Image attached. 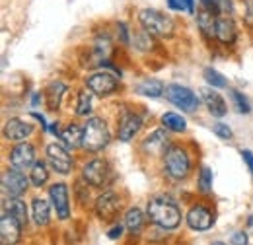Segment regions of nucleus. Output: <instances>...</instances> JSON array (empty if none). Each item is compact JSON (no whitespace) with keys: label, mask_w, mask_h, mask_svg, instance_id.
<instances>
[{"label":"nucleus","mask_w":253,"mask_h":245,"mask_svg":"<svg viewBox=\"0 0 253 245\" xmlns=\"http://www.w3.org/2000/svg\"><path fill=\"white\" fill-rule=\"evenodd\" d=\"M148 216L156 226L164 230H173L181 222V210L177 208V204L164 199H152L148 203Z\"/></svg>","instance_id":"nucleus-1"},{"label":"nucleus","mask_w":253,"mask_h":245,"mask_svg":"<svg viewBox=\"0 0 253 245\" xmlns=\"http://www.w3.org/2000/svg\"><path fill=\"white\" fill-rule=\"evenodd\" d=\"M138 22L142 26V30L148 31L150 35H158V37H169L173 33V22L169 16L162 14L158 10H150L144 8L138 14Z\"/></svg>","instance_id":"nucleus-2"},{"label":"nucleus","mask_w":253,"mask_h":245,"mask_svg":"<svg viewBox=\"0 0 253 245\" xmlns=\"http://www.w3.org/2000/svg\"><path fill=\"white\" fill-rule=\"evenodd\" d=\"M107 142H109V130L105 121L99 117L88 119L84 126V148L90 152H99L107 146Z\"/></svg>","instance_id":"nucleus-3"},{"label":"nucleus","mask_w":253,"mask_h":245,"mask_svg":"<svg viewBox=\"0 0 253 245\" xmlns=\"http://www.w3.org/2000/svg\"><path fill=\"white\" fill-rule=\"evenodd\" d=\"M164 167L169 177L173 179H185L189 175L191 162L189 156L179 146H169L168 152L164 154Z\"/></svg>","instance_id":"nucleus-4"},{"label":"nucleus","mask_w":253,"mask_h":245,"mask_svg":"<svg viewBox=\"0 0 253 245\" xmlns=\"http://www.w3.org/2000/svg\"><path fill=\"white\" fill-rule=\"evenodd\" d=\"M166 97L179 109L183 111H195L199 107V99L197 95L191 92L189 88L185 86H179V84H169L166 88Z\"/></svg>","instance_id":"nucleus-5"},{"label":"nucleus","mask_w":253,"mask_h":245,"mask_svg":"<svg viewBox=\"0 0 253 245\" xmlns=\"http://www.w3.org/2000/svg\"><path fill=\"white\" fill-rule=\"evenodd\" d=\"M28 187H30V179L22 173V169L12 167V169L4 171V175H2V189H4L6 195H10V199L24 195Z\"/></svg>","instance_id":"nucleus-6"},{"label":"nucleus","mask_w":253,"mask_h":245,"mask_svg":"<svg viewBox=\"0 0 253 245\" xmlns=\"http://www.w3.org/2000/svg\"><path fill=\"white\" fill-rule=\"evenodd\" d=\"M111 169L103 160H92L84 165V179L92 187H103L109 183Z\"/></svg>","instance_id":"nucleus-7"},{"label":"nucleus","mask_w":253,"mask_h":245,"mask_svg":"<svg viewBox=\"0 0 253 245\" xmlns=\"http://www.w3.org/2000/svg\"><path fill=\"white\" fill-rule=\"evenodd\" d=\"M22 234V222L10 212H2L0 218V242L2 245H14L20 240Z\"/></svg>","instance_id":"nucleus-8"},{"label":"nucleus","mask_w":253,"mask_h":245,"mask_svg":"<svg viewBox=\"0 0 253 245\" xmlns=\"http://www.w3.org/2000/svg\"><path fill=\"white\" fill-rule=\"evenodd\" d=\"M86 86L95 95H109L117 90V78L111 76L109 72H97L86 78Z\"/></svg>","instance_id":"nucleus-9"},{"label":"nucleus","mask_w":253,"mask_h":245,"mask_svg":"<svg viewBox=\"0 0 253 245\" xmlns=\"http://www.w3.org/2000/svg\"><path fill=\"white\" fill-rule=\"evenodd\" d=\"M10 163L18 169H30L35 165V148L30 142H20L10 152Z\"/></svg>","instance_id":"nucleus-10"},{"label":"nucleus","mask_w":253,"mask_h":245,"mask_svg":"<svg viewBox=\"0 0 253 245\" xmlns=\"http://www.w3.org/2000/svg\"><path fill=\"white\" fill-rule=\"evenodd\" d=\"M47 160H49V165L53 167V171L63 173V175H66L72 167V158L68 156V152L61 144H49L47 146Z\"/></svg>","instance_id":"nucleus-11"},{"label":"nucleus","mask_w":253,"mask_h":245,"mask_svg":"<svg viewBox=\"0 0 253 245\" xmlns=\"http://www.w3.org/2000/svg\"><path fill=\"white\" fill-rule=\"evenodd\" d=\"M121 208V201L115 193H103L101 197H97L95 201V214L101 220H111Z\"/></svg>","instance_id":"nucleus-12"},{"label":"nucleus","mask_w":253,"mask_h":245,"mask_svg":"<svg viewBox=\"0 0 253 245\" xmlns=\"http://www.w3.org/2000/svg\"><path fill=\"white\" fill-rule=\"evenodd\" d=\"M49 195H51V203L57 210V216L61 220H66L70 214V208H68V189L64 183H55L49 189Z\"/></svg>","instance_id":"nucleus-13"},{"label":"nucleus","mask_w":253,"mask_h":245,"mask_svg":"<svg viewBox=\"0 0 253 245\" xmlns=\"http://www.w3.org/2000/svg\"><path fill=\"white\" fill-rule=\"evenodd\" d=\"M140 124L142 119L130 111H123L121 113V119H119V140L128 142L138 130H140Z\"/></svg>","instance_id":"nucleus-14"},{"label":"nucleus","mask_w":253,"mask_h":245,"mask_svg":"<svg viewBox=\"0 0 253 245\" xmlns=\"http://www.w3.org/2000/svg\"><path fill=\"white\" fill-rule=\"evenodd\" d=\"M32 132H33V126L30 122L22 121V119H10V121H6V124H4V136L8 140H14V142H22Z\"/></svg>","instance_id":"nucleus-15"},{"label":"nucleus","mask_w":253,"mask_h":245,"mask_svg":"<svg viewBox=\"0 0 253 245\" xmlns=\"http://www.w3.org/2000/svg\"><path fill=\"white\" fill-rule=\"evenodd\" d=\"M212 222H214L212 214H211L207 208H203V206H193L189 210V214H187V224H189V228L197 230V232L209 230V228L212 226Z\"/></svg>","instance_id":"nucleus-16"},{"label":"nucleus","mask_w":253,"mask_h":245,"mask_svg":"<svg viewBox=\"0 0 253 245\" xmlns=\"http://www.w3.org/2000/svg\"><path fill=\"white\" fill-rule=\"evenodd\" d=\"M144 152L152 154V156H162V154L168 152V136L164 130H154L152 134H148L144 138V144H142Z\"/></svg>","instance_id":"nucleus-17"},{"label":"nucleus","mask_w":253,"mask_h":245,"mask_svg":"<svg viewBox=\"0 0 253 245\" xmlns=\"http://www.w3.org/2000/svg\"><path fill=\"white\" fill-rule=\"evenodd\" d=\"M197 24H199L201 31H203L207 37H216V24H218V20H216V12L207 10V8L201 6L199 16H197Z\"/></svg>","instance_id":"nucleus-18"},{"label":"nucleus","mask_w":253,"mask_h":245,"mask_svg":"<svg viewBox=\"0 0 253 245\" xmlns=\"http://www.w3.org/2000/svg\"><path fill=\"white\" fill-rule=\"evenodd\" d=\"M61 140L72 150L78 148V146H84V128L80 124H74V122L68 124L61 132Z\"/></svg>","instance_id":"nucleus-19"},{"label":"nucleus","mask_w":253,"mask_h":245,"mask_svg":"<svg viewBox=\"0 0 253 245\" xmlns=\"http://www.w3.org/2000/svg\"><path fill=\"white\" fill-rule=\"evenodd\" d=\"M216 39L222 45H232L236 41V24L232 18H220L216 24Z\"/></svg>","instance_id":"nucleus-20"},{"label":"nucleus","mask_w":253,"mask_h":245,"mask_svg":"<svg viewBox=\"0 0 253 245\" xmlns=\"http://www.w3.org/2000/svg\"><path fill=\"white\" fill-rule=\"evenodd\" d=\"M203 99H205L211 115H214V117L226 115V103H224L220 93H216L214 90H203Z\"/></svg>","instance_id":"nucleus-21"},{"label":"nucleus","mask_w":253,"mask_h":245,"mask_svg":"<svg viewBox=\"0 0 253 245\" xmlns=\"http://www.w3.org/2000/svg\"><path fill=\"white\" fill-rule=\"evenodd\" d=\"M64 92H66V86H64L63 82H53V84H49V88L45 90V99H47L49 111H57V109H59Z\"/></svg>","instance_id":"nucleus-22"},{"label":"nucleus","mask_w":253,"mask_h":245,"mask_svg":"<svg viewBox=\"0 0 253 245\" xmlns=\"http://www.w3.org/2000/svg\"><path fill=\"white\" fill-rule=\"evenodd\" d=\"M4 210L16 216V218L22 222V226H26V224H28V208H26V203H22L18 197L10 199V201L4 204Z\"/></svg>","instance_id":"nucleus-23"},{"label":"nucleus","mask_w":253,"mask_h":245,"mask_svg":"<svg viewBox=\"0 0 253 245\" xmlns=\"http://www.w3.org/2000/svg\"><path fill=\"white\" fill-rule=\"evenodd\" d=\"M136 90H138V93H142L146 97H160L164 93V84L156 78H146V80H142L138 84Z\"/></svg>","instance_id":"nucleus-24"},{"label":"nucleus","mask_w":253,"mask_h":245,"mask_svg":"<svg viewBox=\"0 0 253 245\" xmlns=\"http://www.w3.org/2000/svg\"><path fill=\"white\" fill-rule=\"evenodd\" d=\"M33 220L39 226H45L49 222V203L45 199H33Z\"/></svg>","instance_id":"nucleus-25"},{"label":"nucleus","mask_w":253,"mask_h":245,"mask_svg":"<svg viewBox=\"0 0 253 245\" xmlns=\"http://www.w3.org/2000/svg\"><path fill=\"white\" fill-rule=\"evenodd\" d=\"M162 124H164L166 128L173 130V132H183V130L187 128L185 119H183L181 115H177V113H164V115H162Z\"/></svg>","instance_id":"nucleus-26"},{"label":"nucleus","mask_w":253,"mask_h":245,"mask_svg":"<svg viewBox=\"0 0 253 245\" xmlns=\"http://www.w3.org/2000/svg\"><path fill=\"white\" fill-rule=\"evenodd\" d=\"M125 224L132 234H138L142 224H144V216H142V212L138 208H130V210H126L125 214Z\"/></svg>","instance_id":"nucleus-27"},{"label":"nucleus","mask_w":253,"mask_h":245,"mask_svg":"<svg viewBox=\"0 0 253 245\" xmlns=\"http://www.w3.org/2000/svg\"><path fill=\"white\" fill-rule=\"evenodd\" d=\"M49 177V171H47V165L43 162H35V165L32 167V175H30V181L35 187H41V185L47 181Z\"/></svg>","instance_id":"nucleus-28"},{"label":"nucleus","mask_w":253,"mask_h":245,"mask_svg":"<svg viewBox=\"0 0 253 245\" xmlns=\"http://www.w3.org/2000/svg\"><path fill=\"white\" fill-rule=\"evenodd\" d=\"M205 80L209 82L211 88H226V80L220 72H216L214 68H205Z\"/></svg>","instance_id":"nucleus-29"},{"label":"nucleus","mask_w":253,"mask_h":245,"mask_svg":"<svg viewBox=\"0 0 253 245\" xmlns=\"http://www.w3.org/2000/svg\"><path fill=\"white\" fill-rule=\"evenodd\" d=\"M92 95L86 92V90H82V92L78 93V103H76V113L78 115H88L92 109Z\"/></svg>","instance_id":"nucleus-30"},{"label":"nucleus","mask_w":253,"mask_h":245,"mask_svg":"<svg viewBox=\"0 0 253 245\" xmlns=\"http://www.w3.org/2000/svg\"><path fill=\"white\" fill-rule=\"evenodd\" d=\"M199 191L205 195L212 191V171L209 167H203L199 173Z\"/></svg>","instance_id":"nucleus-31"},{"label":"nucleus","mask_w":253,"mask_h":245,"mask_svg":"<svg viewBox=\"0 0 253 245\" xmlns=\"http://www.w3.org/2000/svg\"><path fill=\"white\" fill-rule=\"evenodd\" d=\"M232 99H234V107H236V111L238 113H250L252 109H250V101L244 97V93H240L238 90H232Z\"/></svg>","instance_id":"nucleus-32"},{"label":"nucleus","mask_w":253,"mask_h":245,"mask_svg":"<svg viewBox=\"0 0 253 245\" xmlns=\"http://www.w3.org/2000/svg\"><path fill=\"white\" fill-rule=\"evenodd\" d=\"M214 134L224 138V140H230L232 138V128L228 124H224V122H216L214 124Z\"/></svg>","instance_id":"nucleus-33"},{"label":"nucleus","mask_w":253,"mask_h":245,"mask_svg":"<svg viewBox=\"0 0 253 245\" xmlns=\"http://www.w3.org/2000/svg\"><path fill=\"white\" fill-rule=\"evenodd\" d=\"M232 245H248V238L244 232H236L232 236Z\"/></svg>","instance_id":"nucleus-34"},{"label":"nucleus","mask_w":253,"mask_h":245,"mask_svg":"<svg viewBox=\"0 0 253 245\" xmlns=\"http://www.w3.org/2000/svg\"><path fill=\"white\" fill-rule=\"evenodd\" d=\"M242 158H244V162L248 163V167H250V171H252V175H253V152L252 150H242Z\"/></svg>","instance_id":"nucleus-35"},{"label":"nucleus","mask_w":253,"mask_h":245,"mask_svg":"<svg viewBox=\"0 0 253 245\" xmlns=\"http://www.w3.org/2000/svg\"><path fill=\"white\" fill-rule=\"evenodd\" d=\"M117 30H119L121 43H123V45H128V31H126V26L125 24H119V26H117Z\"/></svg>","instance_id":"nucleus-36"},{"label":"nucleus","mask_w":253,"mask_h":245,"mask_svg":"<svg viewBox=\"0 0 253 245\" xmlns=\"http://www.w3.org/2000/svg\"><path fill=\"white\" fill-rule=\"evenodd\" d=\"M121 234H123V228L121 226H115V228H111L109 230V240H117V238H121Z\"/></svg>","instance_id":"nucleus-37"},{"label":"nucleus","mask_w":253,"mask_h":245,"mask_svg":"<svg viewBox=\"0 0 253 245\" xmlns=\"http://www.w3.org/2000/svg\"><path fill=\"white\" fill-rule=\"evenodd\" d=\"M168 6H169L171 10H175V12H177V10H185L183 4H181V0H168Z\"/></svg>","instance_id":"nucleus-38"},{"label":"nucleus","mask_w":253,"mask_h":245,"mask_svg":"<svg viewBox=\"0 0 253 245\" xmlns=\"http://www.w3.org/2000/svg\"><path fill=\"white\" fill-rule=\"evenodd\" d=\"M181 4H183V8H185L189 14H195V4H193V0H181Z\"/></svg>","instance_id":"nucleus-39"},{"label":"nucleus","mask_w":253,"mask_h":245,"mask_svg":"<svg viewBox=\"0 0 253 245\" xmlns=\"http://www.w3.org/2000/svg\"><path fill=\"white\" fill-rule=\"evenodd\" d=\"M253 18V0H248V20L252 22Z\"/></svg>","instance_id":"nucleus-40"},{"label":"nucleus","mask_w":253,"mask_h":245,"mask_svg":"<svg viewBox=\"0 0 253 245\" xmlns=\"http://www.w3.org/2000/svg\"><path fill=\"white\" fill-rule=\"evenodd\" d=\"M49 130H51L53 134H61V132H59V122H53V124L49 126Z\"/></svg>","instance_id":"nucleus-41"},{"label":"nucleus","mask_w":253,"mask_h":245,"mask_svg":"<svg viewBox=\"0 0 253 245\" xmlns=\"http://www.w3.org/2000/svg\"><path fill=\"white\" fill-rule=\"evenodd\" d=\"M212 245H226V244H222V242H214Z\"/></svg>","instance_id":"nucleus-42"}]
</instances>
